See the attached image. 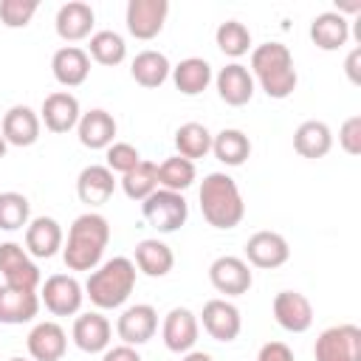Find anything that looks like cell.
Here are the masks:
<instances>
[{"mask_svg":"<svg viewBox=\"0 0 361 361\" xmlns=\"http://www.w3.org/2000/svg\"><path fill=\"white\" fill-rule=\"evenodd\" d=\"M107 243H110L107 217L99 214V212L79 214L68 228V240L62 243V259H65L68 271H93V268H99Z\"/></svg>","mask_w":361,"mask_h":361,"instance_id":"1","label":"cell"},{"mask_svg":"<svg viewBox=\"0 0 361 361\" xmlns=\"http://www.w3.org/2000/svg\"><path fill=\"white\" fill-rule=\"evenodd\" d=\"M197 197H200L203 220L220 231L237 228L245 217V203H243L240 186L226 172H209L200 183Z\"/></svg>","mask_w":361,"mask_h":361,"instance_id":"2","label":"cell"},{"mask_svg":"<svg viewBox=\"0 0 361 361\" xmlns=\"http://www.w3.org/2000/svg\"><path fill=\"white\" fill-rule=\"evenodd\" d=\"M251 76L259 82L268 99H288L299 82L293 56L282 42H262L251 51Z\"/></svg>","mask_w":361,"mask_h":361,"instance_id":"3","label":"cell"},{"mask_svg":"<svg viewBox=\"0 0 361 361\" xmlns=\"http://www.w3.org/2000/svg\"><path fill=\"white\" fill-rule=\"evenodd\" d=\"M133 288H135V262L127 257H113L90 271L85 282V296L99 310H116L130 299Z\"/></svg>","mask_w":361,"mask_h":361,"instance_id":"4","label":"cell"},{"mask_svg":"<svg viewBox=\"0 0 361 361\" xmlns=\"http://www.w3.org/2000/svg\"><path fill=\"white\" fill-rule=\"evenodd\" d=\"M141 214L144 220L158 228L161 234H172L178 231L186 217H189V203L180 192H169V189H155L149 197L141 200Z\"/></svg>","mask_w":361,"mask_h":361,"instance_id":"5","label":"cell"},{"mask_svg":"<svg viewBox=\"0 0 361 361\" xmlns=\"http://www.w3.org/2000/svg\"><path fill=\"white\" fill-rule=\"evenodd\" d=\"M316 361H361V327L333 324L319 333L313 344Z\"/></svg>","mask_w":361,"mask_h":361,"instance_id":"6","label":"cell"},{"mask_svg":"<svg viewBox=\"0 0 361 361\" xmlns=\"http://www.w3.org/2000/svg\"><path fill=\"white\" fill-rule=\"evenodd\" d=\"M0 274L8 288H20V290H37L42 282L39 268L31 259V254L20 243H11V240L0 243Z\"/></svg>","mask_w":361,"mask_h":361,"instance_id":"7","label":"cell"},{"mask_svg":"<svg viewBox=\"0 0 361 361\" xmlns=\"http://www.w3.org/2000/svg\"><path fill=\"white\" fill-rule=\"evenodd\" d=\"M39 302H45V307L54 316H73V313H79V307L85 302V288L71 274H54L42 282Z\"/></svg>","mask_w":361,"mask_h":361,"instance_id":"8","label":"cell"},{"mask_svg":"<svg viewBox=\"0 0 361 361\" xmlns=\"http://www.w3.org/2000/svg\"><path fill=\"white\" fill-rule=\"evenodd\" d=\"M166 14H169L166 0H130L124 11V23L135 39H155L164 31Z\"/></svg>","mask_w":361,"mask_h":361,"instance_id":"9","label":"cell"},{"mask_svg":"<svg viewBox=\"0 0 361 361\" xmlns=\"http://www.w3.org/2000/svg\"><path fill=\"white\" fill-rule=\"evenodd\" d=\"M209 282H212V288L217 293L243 296V293H248L254 276H251V268H248L245 259L231 257V254H223V257H217L209 265Z\"/></svg>","mask_w":361,"mask_h":361,"instance_id":"10","label":"cell"},{"mask_svg":"<svg viewBox=\"0 0 361 361\" xmlns=\"http://www.w3.org/2000/svg\"><path fill=\"white\" fill-rule=\"evenodd\" d=\"M274 319L288 333H305L313 324V305L299 290H279L274 296Z\"/></svg>","mask_w":361,"mask_h":361,"instance_id":"11","label":"cell"},{"mask_svg":"<svg viewBox=\"0 0 361 361\" xmlns=\"http://www.w3.org/2000/svg\"><path fill=\"white\" fill-rule=\"evenodd\" d=\"M161 336H164V347L169 353H189L197 344L200 322L189 307H172L164 319Z\"/></svg>","mask_w":361,"mask_h":361,"instance_id":"12","label":"cell"},{"mask_svg":"<svg viewBox=\"0 0 361 361\" xmlns=\"http://www.w3.org/2000/svg\"><path fill=\"white\" fill-rule=\"evenodd\" d=\"M158 330V313L152 305H130L121 310L118 322H116V333L121 338V344L138 347L147 344Z\"/></svg>","mask_w":361,"mask_h":361,"instance_id":"13","label":"cell"},{"mask_svg":"<svg viewBox=\"0 0 361 361\" xmlns=\"http://www.w3.org/2000/svg\"><path fill=\"white\" fill-rule=\"evenodd\" d=\"M200 322H203V330L214 338V341H234L243 330V316L240 310L226 302V299H209L203 305V313H200Z\"/></svg>","mask_w":361,"mask_h":361,"instance_id":"14","label":"cell"},{"mask_svg":"<svg viewBox=\"0 0 361 361\" xmlns=\"http://www.w3.org/2000/svg\"><path fill=\"white\" fill-rule=\"evenodd\" d=\"M290 257V245L276 231H257L245 243V259L254 268H279Z\"/></svg>","mask_w":361,"mask_h":361,"instance_id":"15","label":"cell"},{"mask_svg":"<svg viewBox=\"0 0 361 361\" xmlns=\"http://www.w3.org/2000/svg\"><path fill=\"white\" fill-rule=\"evenodd\" d=\"M82 110H79V99L68 90H56L51 96L42 99V110H39V121L51 130V133H68L79 124Z\"/></svg>","mask_w":361,"mask_h":361,"instance_id":"16","label":"cell"},{"mask_svg":"<svg viewBox=\"0 0 361 361\" xmlns=\"http://www.w3.org/2000/svg\"><path fill=\"white\" fill-rule=\"evenodd\" d=\"M56 34L59 39L65 42H79V39H87L93 25H96V14L90 8V3H82V0H71L65 6H59L56 11Z\"/></svg>","mask_w":361,"mask_h":361,"instance_id":"17","label":"cell"},{"mask_svg":"<svg viewBox=\"0 0 361 361\" xmlns=\"http://www.w3.org/2000/svg\"><path fill=\"white\" fill-rule=\"evenodd\" d=\"M214 85H217V96L231 107H243L254 96V76L240 62H231V65L220 68L217 76H214Z\"/></svg>","mask_w":361,"mask_h":361,"instance_id":"18","label":"cell"},{"mask_svg":"<svg viewBox=\"0 0 361 361\" xmlns=\"http://www.w3.org/2000/svg\"><path fill=\"white\" fill-rule=\"evenodd\" d=\"M65 243L62 226L54 217H34L25 226V251L37 259H51Z\"/></svg>","mask_w":361,"mask_h":361,"instance_id":"19","label":"cell"},{"mask_svg":"<svg viewBox=\"0 0 361 361\" xmlns=\"http://www.w3.org/2000/svg\"><path fill=\"white\" fill-rule=\"evenodd\" d=\"M73 344L82 350V353H104L110 347V336H113V327L107 322V316H102L99 310H90V313H82L76 316L73 322Z\"/></svg>","mask_w":361,"mask_h":361,"instance_id":"20","label":"cell"},{"mask_svg":"<svg viewBox=\"0 0 361 361\" xmlns=\"http://www.w3.org/2000/svg\"><path fill=\"white\" fill-rule=\"evenodd\" d=\"M28 355L34 361H59L68 350V336L56 322H37L28 333Z\"/></svg>","mask_w":361,"mask_h":361,"instance_id":"21","label":"cell"},{"mask_svg":"<svg viewBox=\"0 0 361 361\" xmlns=\"http://www.w3.org/2000/svg\"><path fill=\"white\" fill-rule=\"evenodd\" d=\"M39 127H42V121L28 104H14L3 116L0 133H3L6 144H11V147H31L39 138Z\"/></svg>","mask_w":361,"mask_h":361,"instance_id":"22","label":"cell"},{"mask_svg":"<svg viewBox=\"0 0 361 361\" xmlns=\"http://www.w3.org/2000/svg\"><path fill=\"white\" fill-rule=\"evenodd\" d=\"M116 130H118L116 118L102 107H93V110L82 113V118L76 124L79 144L87 147V149H107L116 141Z\"/></svg>","mask_w":361,"mask_h":361,"instance_id":"23","label":"cell"},{"mask_svg":"<svg viewBox=\"0 0 361 361\" xmlns=\"http://www.w3.org/2000/svg\"><path fill=\"white\" fill-rule=\"evenodd\" d=\"M116 192V178L104 164H90L76 178V195L87 206H104Z\"/></svg>","mask_w":361,"mask_h":361,"instance_id":"24","label":"cell"},{"mask_svg":"<svg viewBox=\"0 0 361 361\" xmlns=\"http://www.w3.org/2000/svg\"><path fill=\"white\" fill-rule=\"evenodd\" d=\"M51 71H54V79L65 87H79L87 73H90V56L85 48L79 45H65L54 54L51 59Z\"/></svg>","mask_w":361,"mask_h":361,"instance_id":"25","label":"cell"},{"mask_svg":"<svg viewBox=\"0 0 361 361\" xmlns=\"http://www.w3.org/2000/svg\"><path fill=\"white\" fill-rule=\"evenodd\" d=\"M39 313L37 290L0 285V324H25Z\"/></svg>","mask_w":361,"mask_h":361,"instance_id":"26","label":"cell"},{"mask_svg":"<svg viewBox=\"0 0 361 361\" xmlns=\"http://www.w3.org/2000/svg\"><path fill=\"white\" fill-rule=\"evenodd\" d=\"M310 39L322 51H338L350 39V20L338 11H322L310 23Z\"/></svg>","mask_w":361,"mask_h":361,"instance_id":"27","label":"cell"},{"mask_svg":"<svg viewBox=\"0 0 361 361\" xmlns=\"http://www.w3.org/2000/svg\"><path fill=\"white\" fill-rule=\"evenodd\" d=\"M330 147H333V133H330V127H327L324 121H319V118L302 121V124L296 127V133H293V149H296L302 158H310V161L324 158V155L330 152Z\"/></svg>","mask_w":361,"mask_h":361,"instance_id":"28","label":"cell"},{"mask_svg":"<svg viewBox=\"0 0 361 361\" xmlns=\"http://www.w3.org/2000/svg\"><path fill=\"white\" fill-rule=\"evenodd\" d=\"M172 82L183 96H197L212 82V65L203 56H186L172 68Z\"/></svg>","mask_w":361,"mask_h":361,"instance_id":"29","label":"cell"},{"mask_svg":"<svg viewBox=\"0 0 361 361\" xmlns=\"http://www.w3.org/2000/svg\"><path fill=\"white\" fill-rule=\"evenodd\" d=\"M172 265H175V254L166 243L149 237V240H141L135 245V268L141 274L158 279V276H166L172 271Z\"/></svg>","mask_w":361,"mask_h":361,"instance_id":"30","label":"cell"},{"mask_svg":"<svg viewBox=\"0 0 361 361\" xmlns=\"http://www.w3.org/2000/svg\"><path fill=\"white\" fill-rule=\"evenodd\" d=\"M169 73H172L169 59H166L161 51H152V48L135 54V59H133V65H130V76H133L141 87H161V85L169 79Z\"/></svg>","mask_w":361,"mask_h":361,"instance_id":"31","label":"cell"},{"mask_svg":"<svg viewBox=\"0 0 361 361\" xmlns=\"http://www.w3.org/2000/svg\"><path fill=\"white\" fill-rule=\"evenodd\" d=\"M212 152L220 164L226 166H240L248 161L251 155V141L243 130H234V127H226L220 130L217 135H212Z\"/></svg>","mask_w":361,"mask_h":361,"instance_id":"32","label":"cell"},{"mask_svg":"<svg viewBox=\"0 0 361 361\" xmlns=\"http://www.w3.org/2000/svg\"><path fill=\"white\" fill-rule=\"evenodd\" d=\"M175 149L186 161H197L212 152V133L200 121H186L175 130Z\"/></svg>","mask_w":361,"mask_h":361,"instance_id":"33","label":"cell"},{"mask_svg":"<svg viewBox=\"0 0 361 361\" xmlns=\"http://www.w3.org/2000/svg\"><path fill=\"white\" fill-rule=\"evenodd\" d=\"M121 189L130 200H144L158 189V164L141 158L130 172L121 175Z\"/></svg>","mask_w":361,"mask_h":361,"instance_id":"34","label":"cell"},{"mask_svg":"<svg viewBox=\"0 0 361 361\" xmlns=\"http://www.w3.org/2000/svg\"><path fill=\"white\" fill-rule=\"evenodd\" d=\"M197 178V169H195V161H186L180 155H172L166 158L161 166H158V186L161 189H169V192H186Z\"/></svg>","mask_w":361,"mask_h":361,"instance_id":"35","label":"cell"},{"mask_svg":"<svg viewBox=\"0 0 361 361\" xmlns=\"http://www.w3.org/2000/svg\"><path fill=\"white\" fill-rule=\"evenodd\" d=\"M87 56H93L99 65H107V68L124 62V56H127L124 37L116 34V31H110V28H107V31H96V34H90Z\"/></svg>","mask_w":361,"mask_h":361,"instance_id":"36","label":"cell"},{"mask_svg":"<svg viewBox=\"0 0 361 361\" xmlns=\"http://www.w3.org/2000/svg\"><path fill=\"white\" fill-rule=\"evenodd\" d=\"M214 42H217V48H220L226 56L240 59V56H245L248 48H251V31H248L240 20H226V23L217 25Z\"/></svg>","mask_w":361,"mask_h":361,"instance_id":"37","label":"cell"},{"mask_svg":"<svg viewBox=\"0 0 361 361\" xmlns=\"http://www.w3.org/2000/svg\"><path fill=\"white\" fill-rule=\"evenodd\" d=\"M31 220V203L20 192H3L0 195V228L3 231H17L28 226Z\"/></svg>","mask_w":361,"mask_h":361,"instance_id":"38","label":"cell"},{"mask_svg":"<svg viewBox=\"0 0 361 361\" xmlns=\"http://www.w3.org/2000/svg\"><path fill=\"white\" fill-rule=\"evenodd\" d=\"M37 8V0H0V23L6 28H25Z\"/></svg>","mask_w":361,"mask_h":361,"instance_id":"39","label":"cell"},{"mask_svg":"<svg viewBox=\"0 0 361 361\" xmlns=\"http://www.w3.org/2000/svg\"><path fill=\"white\" fill-rule=\"evenodd\" d=\"M104 158H107L104 166H107L110 172H121V175L130 172V169L141 161L138 149H135L133 144H127V141H113V144L107 147V155H104Z\"/></svg>","mask_w":361,"mask_h":361,"instance_id":"40","label":"cell"},{"mask_svg":"<svg viewBox=\"0 0 361 361\" xmlns=\"http://www.w3.org/2000/svg\"><path fill=\"white\" fill-rule=\"evenodd\" d=\"M338 144L347 155H361V116H350L338 130Z\"/></svg>","mask_w":361,"mask_h":361,"instance_id":"41","label":"cell"},{"mask_svg":"<svg viewBox=\"0 0 361 361\" xmlns=\"http://www.w3.org/2000/svg\"><path fill=\"white\" fill-rule=\"evenodd\" d=\"M257 361H293V350L285 341H268L259 347Z\"/></svg>","mask_w":361,"mask_h":361,"instance_id":"42","label":"cell"},{"mask_svg":"<svg viewBox=\"0 0 361 361\" xmlns=\"http://www.w3.org/2000/svg\"><path fill=\"white\" fill-rule=\"evenodd\" d=\"M102 361H141L138 350L130 344H118V347H107L102 353Z\"/></svg>","mask_w":361,"mask_h":361,"instance_id":"43","label":"cell"},{"mask_svg":"<svg viewBox=\"0 0 361 361\" xmlns=\"http://www.w3.org/2000/svg\"><path fill=\"white\" fill-rule=\"evenodd\" d=\"M358 59H361V48H353V51L347 54V62H344L347 76H350V82H353V85H358V82H361V76H358Z\"/></svg>","mask_w":361,"mask_h":361,"instance_id":"44","label":"cell"},{"mask_svg":"<svg viewBox=\"0 0 361 361\" xmlns=\"http://www.w3.org/2000/svg\"><path fill=\"white\" fill-rule=\"evenodd\" d=\"M180 361H214V358L209 353H203V350H189V353H183Z\"/></svg>","mask_w":361,"mask_h":361,"instance_id":"45","label":"cell"},{"mask_svg":"<svg viewBox=\"0 0 361 361\" xmlns=\"http://www.w3.org/2000/svg\"><path fill=\"white\" fill-rule=\"evenodd\" d=\"M6 147H8V144H6V138H3V133H0V158L6 155Z\"/></svg>","mask_w":361,"mask_h":361,"instance_id":"46","label":"cell"},{"mask_svg":"<svg viewBox=\"0 0 361 361\" xmlns=\"http://www.w3.org/2000/svg\"><path fill=\"white\" fill-rule=\"evenodd\" d=\"M8 361H25V358H8Z\"/></svg>","mask_w":361,"mask_h":361,"instance_id":"47","label":"cell"}]
</instances>
